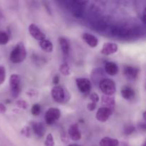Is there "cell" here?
I'll return each instance as SVG.
<instances>
[{
    "label": "cell",
    "mask_w": 146,
    "mask_h": 146,
    "mask_svg": "<svg viewBox=\"0 0 146 146\" xmlns=\"http://www.w3.org/2000/svg\"><path fill=\"white\" fill-rule=\"evenodd\" d=\"M27 57V49L24 43L20 41L16 45L10 54V61L13 64H20L25 60Z\"/></svg>",
    "instance_id": "1"
},
{
    "label": "cell",
    "mask_w": 146,
    "mask_h": 146,
    "mask_svg": "<svg viewBox=\"0 0 146 146\" xmlns=\"http://www.w3.org/2000/svg\"><path fill=\"white\" fill-rule=\"evenodd\" d=\"M51 94L53 99L58 104H64L68 102L71 97L69 93L66 88L58 85L54 86L53 87Z\"/></svg>",
    "instance_id": "2"
},
{
    "label": "cell",
    "mask_w": 146,
    "mask_h": 146,
    "mask_svg": "<svg viewBox=\"0 0 146 146\" xmlns=\"http://www.w3.org/2000/svg\"><path fill=\"white\" fill-rule=\"evenodd\" d=\"M99 89L104 95L113 96L116 91L115 83L110 78H104L99 83Z\"/></svg>",
    "instance_id": "3"
},
{
    "label": "cell",
    "mask_w": 146,
    "mask_h": 146,
    "mask_svg": "<svg viewBox=\"0 0 146 146\" xmlns=\"http://www.w3.org/2000/svg\"><path fill=\"white\" fill-rule=\"evenodd\" d=\"M11 94L13 98H17L21 91V77L18 74H12L10 76L9 80Z\"/></svg>",
    "instance_id": "4"
},
{
    "label": "cell",
    "mask_w": 146,
    "mask_h": 146,
    "mask_svg": "<svg viewBox=\"0 0 146 146\" xmlns=\"http://www.w3.org/2000/svg\"><path fill=\"white\" fill-rule=\"evenodd\" d=\"M61 117V111L57 108H50L45 113V121L48 125H52Z\"/></svg>",
    "instance_id": "5"
},
{
    "label": "cell",
    "mask_w": 146,
    "mask_h": 146,
    "mask_svg": "<svg viewBox=\"0 0 146 146\" xmlns=\"http://www.w3.org/2000/svg\"><path fill=\"white\" fill-rule=\"evenodd\" d=\"M76 84L81 93L86 94L91 91V83L86 78H78L76 79Z\"/></svg>",
    "instance_id": "6"
},
{
    "label": "cell",
    "mask_w": 146,
    "mask_h": 146,
    "mask_svg": "<svg viewBox=\"0 0 146 146\" xmlns=\"http://www.w3.org/2000/svg\"><path fill=\"white\" fill-rule=\"evenodd\" d=\"M113 111L109 108H105V107H101V108H98V110L96 112V118L98 120L99 122L104 123L106 122L110 118L111 115H112Z\"/></svg>",
    "instance_id": "7"
},
{
    "label": "cell",
    "mask_w": 146,
    "mask_h": 146,
    "mask_svg": "<svg viewBox=\"0 0 146 146\" xmlns=\"http://www.w3.org/2000/svg\"><path fill=\"white\" fill-rule=\"evenodd\" d=\"M29 32L30 35L37 41H41L46 38L45 34L34 24H30L29 27Z\"/></svg>",
    "instance_id": "8"
},
{
    "label": "cell",
    "mask_w": 146,
    "mask_h": 146,
    "mask_svg": "<svg viewBox=\"0 0 146 146\" xmlns=\"http://www.w3.org/2000/svg\"><path fill=\"white\" fill-rule=\"evenodd\" d=\"M118 50V46L115 43L106 42L103 45L101 53L104 55H111L116 53Z\"/></svg>",
    "instance_id": "9"
},
{
    "label": "cell",
    "mask_w": 146,
    "mask_h": 146,
    "mask_svg": "<svg viewBox=\"0 0 146 146\" xmlns=\"http://www.w3.org/2000/svg\"><path fill=\"white\" fill-rule=\"evenodd\" d=\"M140 70L139 68L136 67L131 66H126L123 69V74L125 78L128 80H135L138 77L139 74Z\"/></svg>",
    "instance_id": "10"
},
{
    "label": "cell",
    "mask_w": 146,
    "mask_h": 146,
    "mask_svg": "<svg viewBox=\"0 0 146 146\" xmlns=\"http://www.w3.org/2000/svg\"><path fill=\"white\" fill-rule=\"evenodd\" d=\"M68 135H69L70 138L74 141H78L81 140V133L78 128V124L74 123L70 125L69 128H68Z\"/></svg>",
    "instance_id": "11"
},
{
    "label": "cell",
    "mask_w": 146,
    "mask_h": 146,
    "mask_svg": "<svg viewBox=\"0 0 146 146\" xmlns=\"http://www.w3.org/2000/svg\"><path fill=\"white\" fill-rule=\"evenodd\" d=\"M101 104H102L103 107L109 108L113 111L115 106V98L113 97L112 96L103 95L101 97Z\"/></svg>",
    "instance_id": "12"
},
{
    "label": "cell",
    "mask_w": 146,
    "mask_h": 146,
    "mask_svg": "<svg viewBox=\"0 0 146 146\" xmlns=\"http://www.w3.org/2000/svg\"><path fill=\"white\" fill-rule=\"evenodd\" d=\"M82 38L91 48H96L98 46V38L93 34H89V33H84L82 35Z\"/></svg>",
    "instance_id": "13"
},
{
    "label": "cell",
    "mask_w": 146,
    "mask_h": 146,
    "mask_svg": "<svg viewBox=\"0 0 146 146\" xmlns=\"http://www.w3.org/2000/svg\"><path fill=\"white\" fill-rule=\"evenodd\" d=\"M105 71L110 76H115L118 72V66L115 63L112 61H108L106 63Z\"/></svg>",
    "instance_id": "14"
},
{
    "label": "cell",
    "mask_w": 146,
    "mask_h": 146,
    "mask_svg": "<svg viewBox=\"0 0 146 146\" xmlns=\"http://www.w3.org/2000/svg\"><path fill=\"white\" fill-rule=\"evenodd\" d=\"M31 125H32L33 131L37 136L39 137V138L44 136V133H45V128H44L42 123L32 122Z\"/></svg>",
    "instance_id": "15"
},
{
    "label": "cell",
    "mask_w": 146,
    "mask_h": 146,
    "mask_svg": "<svg viewBox=\"0 0 146 146\" xmlns=\"http://www.w3.org/2000/svg\"><path fill=\"white\" fill-rule=\"evenodd\" d=\"M121 96L126 100H131L135 96V91L132 88L128 86H124L121 91Z\"/></svg>",
    "instance_id": "16"
},
{
    "label": "cell",
    "mask_w": 146,
    "mask_h": 146,
    "mask_svg": "<svg viewBox=\"0 0 146 146\" xmlns=\"http://www.w3.org/2000/svg\"><path fill=\"white\" fill-rule=\"evenodd\" d=\"M100 146H118L119 141L115 138H111L110 137H104L101 140L99 143Z\"/></svg>",
    "instance_id": "17"
},
{
    "label": "cell",
    "mask_w": 146,
    "mask_h": 146,
    "mask_svg": "<svg viewBox=\"0 0 146 146\" xmlns=\"http://www.w3.org/2000/svg\"><path fill=\"white\" fill-rule=\"evenodd\" d=\"M58 41L62 52L64 53V54H68L70 49V44L68 40H67L65 37L61 36L58 38Z\"/></svg>",
    "instance_id": "18"
},
{
    "label": "cell",
    "mask_w": 146,
    "mask_h": 146,
    "mask_svg": "<svg viewBox=\"0 0 146 146\" xmlns=\"http://www.w3.org/2000/svg\"><path fill=\"white\" fill-rule=\"evenodd\" d=\"M39 46L41 49L47 53H51L53 51V44L49 40L45 39L39 41Z\"/></svg>",
    "instance_id": "19"
},
{
    "label": "cell",
    "mask_w": 146,
    "mask_h": 146,
    "mask_svg": "<svg viewBox=\"0 0 146 146\" xmlns=\"http://www.w3.org/2000/svg\"><path fill=\"white\" fill-rule=\"evenodd\" d=\"M59 71L64 76H69L70 74H71L70 67L67 63H64V64L60 65Z\"/></svg>",
    "instance_id": "20"
},
{
    "label": "cell",
    "mask_w": 146,
    "mask_h": 146,
    "mask_svg": "<svg viewBox=\"0 0 146 146\" xmlns=\"http://www.w3.org/2000/svg\"><path fill=\"white\" fill-rule=\"evenodd\" d=\"M9 41V37L5 31H0V45H5Z\"/></svg>",
    "instance_id": "21"
},
{
    "label": "cell",
    "mask_w": 146,
    "mask_h": 146,
    "mask_svg": "<svg viewBox=\"0 0 146 146\" xmlns=\"http://www.w3.org/2000/svg\"><path fill=\"white\" fill-rule=\"evenodd\" d=\"M31 114L34 116H38L40 115V113H41V106H40L39 104H34L32 106V108H31Z\"/></svg>",
    "instance_id": "22"
},
{
    "label": "cell",
    "mask_w": 146,
    "mask_h": 146,
    "mask_svg": "<svg viewBox=\"0 0 146 146\" xmlns=\"http://www.w3.org/2000/svg\"><path fill=\"white\" fill-rule=\"evenodd\" d=\"M54 138H53V135L51 133H48L47 135L46 138L45 143H44V145L45 146H54Z\"/></svg>",
    "instance_id": "23"
},
{
    "label": "cell",
    "mask_w": 146,
    "mask_h": 146,
    "mask_svg": "<svg viewBox=\"0 0 146 146\" xmlns=\"http://www.w3.org/2000/svg\"><path fill=\"white\" fill-rule=\"evenodd\" d=\"M16 104H17V106L19 108H21V109L27 110L29 108L28 102L24 101V100H19V101H17V102H16Z\"/></svg>",
    "instance_id": "24"
},
{
    "label": "cell",
    "mask_w": 146,
    "mask_h": 146,
    "mask_svg": "<svg viewBox=\"0 0 146 146\" xmlns=\"http://www.w3.org/2000/svg\"><path fill=\"white\" fill-rule=\"evenodd\" d=\"M6 79V69L4 66H0V85L4 84Z\"/></svg>",
    "instance_id": "25"
},
{
    "label": "cell",
    "mask_w": 146,
    "mask_h": 146,
    "mask_svg": "<svg viewBox=\"0 0 146 146\" xmlns=\"http://www.w3.org/2000/svg\"><path fill=\"white\" fill-rule=\"evenodd\" d=\"M21 133L26 138H30L31 135V130L29 126H25L21 130Z\"/></svg>",
    "instance_id": "26"
},
{
    "label": "cell",
    "mask_w": 146,
    "mask_h": 146,
    "mask_svg": "<svg viewBox=\"0 0 146 146\" xmlns=\"http://www.w3.org/2000/svg\"><path fill=\"white\" fill-rule=\"evenodd\" d=\"M26 94L29 97H36L38 95V91H37L36 89L32 88V89L28 90L27 93H26Z\"/></svg>",
    "instance_id": "27"
},
{
    "label": "cell",
    "mask_w": 146,
    "mask_h": 146,
    "mask_svg": "<svg viewBox=\"0 0 146 146\" xmlns=\"http://www.w3.org/2000/svg\"><path fill=\"white\" fill-rule=\"evenodd\" d=\"M89 98L91 101V102L95 103V104H97L99 101V96H98V95L96 93H92L89 96Z\"/></svg>",
    "instance_id": "28"
},
{
    "label": "cell",
    "mask_w": 146,
    "mask_h": 146,
    "mask_svg": "<svg viewBox=\"0 0 146 146\" xmlns=\"http://www.w3.org/2000/svg\"><path fill=\"white\" fill-rule=\"evenodd\" d=\"M134 131H135V128H134V127L133 126V125H128V126L125 128L124 133H125V135H131Z\"/></svg>",
    "instance_id": "29"
},
{
    "label": "cell",
    "mask_w": 146,
    "mask_h": 146,
    "mask_svg": "<svg viewBox=\"0 0 146 146\" xmlns=\"http://www.w3.org/2000/svg\"><path fill=\"white\" fill-rule=\"evenodd\" d=\"M96 104H95V103L91 102L87 105V108L90 111H94L96 109Z\"/></svg>",
    "instance_id": "30"
},
{
    "label": "cell",
    "mask_w": 146,
    "mask_h": 146,
    "mask_svg": "<svg viewBox=\"0 0 146 146\" xmlns=\"http://www.w3.org/2000/svg\"><path fill=\"white\" fill-rule=\"evenodd\" d=\"M59 80H60V77L58 75H56L53 78V84H54L55 86H57L59 83Z\"/></svg>",
    "instance_id": "31"
},
{
    "label": "cell",
    "mask_w": 146,
    "mask_h": 146,
    "mask_svg": "<svg viewBox=\"0 0 146 146\" xmlns=\"http://www.w3.org/2000/svg\"><path fill=\"white\" fill-rule=\"evenodd\" d=\"M7 111V108L3 104L0 103V113H4Z\"/></svg>",
    "instance_id": "32"
},
{
    "label": "cell",
    "mask_w": 146,
    "mask_h": 146,
    "mask_svg": "<svg viewBox=\"0 0 146 146\" xmlns=\"http://www.w3.org/2000/svg\"><path fill=\"white\" fill-rule=\"evenodd\" d=\"M143 21L144 24H145V9L143 11Z\"/></svg>",
    "instance_id": "33"
},
{
    "label": "cell",
    "mask_w": 146,
    "mask_h": 146,
    "mask_svg": "<svg viewBox=\"0 0 146 146\" xmlns=\"http://www.w3.org/2000/svg\"><path fill=\"white\" fill-rule=\"evenodd\" d=\"M68 146H80V145H77V144H71V145H69Z\"/></svg>",
    "instance_id": "34"
},
{
    "label": "cell",
    "mask_w": 146,
    "mask_h": 146,
    "mask_svg": "<svg viewBox=\"0 0 146 146\" xmlns=\"http://www.w3.org/2000/svg\"><path fill=\"white\" fill-rule=\"evenodd\" d=\"M143 119L145 120V111L143 113Z\"/></svg>",
    "instance_id": "35"
},
{
    "label": "cell",
    "mask_w": 146,
    "mask_h": 146,
    "mask_svg": "<svg viewBox=\"0 0 146 146\" xmlns=\"http://www.w3.org/2000/svg\"><path fill=\"white\" fill-rule=\"evenodd\" d=\"M142 146H145V142L143 143V144Z\"/></svg>",
    "instance_id": "36"
}]
</instances>
